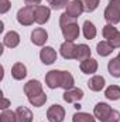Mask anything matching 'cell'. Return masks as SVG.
I'll use <instances>...</instances> for the list:
<instances>
[{
    "mask_svg": "<svg viewBox=\"0 0 120 122\" xmlns=\"http://www.w3.org/2000/svg\"><path fill=\"white\" fill-rule=\"evenodd\" d=\"M60 26H61L62 36H64L65 41H75L79 37V26H78L75 17H71L66 13L61 14Z\"/></svg>",
    "mask_w": 120,
    "mask_h": 122,
    "instance_id": "1",
    "label": "cell"
},
{
    "mask_svg": "<svg viewBox=\"0 0 120 122\" xmlns=\"http://www.w3.org/2000/svg\"><path fill=\"white\" fill-rule=\"evenodd\" d=\"M26 75H27V68H26V65L23 62H16L11 67V77L14 80L20 81V80L26 78Z\"/></svg>",
    "mask_w": 120,
    "mask_h": 122,
    "instance_id": "17",
    "label": "cell"
},
{
    "mask_svg": "<svg viewBox=\"0 0 120 122\" xmlns=\"http://www.w3.org/2000/svg\"><path fill=\"white\" fill-rule=\"evenodd\" d=\"M47 1H48V3H50V4H51V3H52V1H54V0H47Z\"/></svg>",
    "mask_w": 120,
    "mask_h": 122,
    "instance_id": "35",
    "label": "cell"
},
{
    "mask_svg": "<svg viewBox=\"0 0 120 122\" xmlns=\"http://www.w3.org/2000/svg\"><path fill=\"white\" fill-rule=\"evenodd\" d=\"M0 122H17V115L16 112L10 109H4L0 114Z\"/></svg>",
    "mask_w": 120,
    "mask_h": 122,
    "instance_id": "28",
    "label": "cell"
},
{
    "mask_svg": "<svg viewBox=\"0 0 120 122\" xmlns=\"http://www.w3.org/2000/svg\"><path fill=\"white\" fill-rule=\"evenodd\" d=\"M105 97L110 101H117L120 99V87L119 85H110L106 88L105 91Z\"/></svg>",
    "mask_w": 120,
    "mask_h": 122,
    "instance_id": "24",
    "label": "cell"
},
{
    "mask_svg": "<svg viewBox=\"0 0 120 122\" xmlns=\"http://www.w3.org/2000/svg\"><path fill=\"white\" fill-rule=\"evenodd\" d=\"M62 77H64V71H60V70H52V71L47 72V75H45L47 87L51 90L60 88L61 84H62Z\"/></svg>",
    "mask_w": 120,
    "mask_h": 122,
    "instance_id": "6",
    "label": "cell"
},
{
    "mask_svg": "<svg viewBox=\"0 0 120 122\" xmlns=\"http://www.w3.org/2000/svg\"><path fill=\"white\" fill-rule=\"evenodd\" d=\"M69 4V0H54L51 3V7L55 9V10H60V9H66V6Z\"/></svg>",
    "mask_w": 120,
    "mask_h": 122,
    "instance_id": "30",
    "label": "cell"
},
{
    "mask_svg": "<svg viewBox=\"0 0 120 122\" xmlns=\"http://www.w3.org/2000/svg\"><path fill=\"white\" fill-rule=\"evenodd\" d=\"M79 67H81V71L83 74H95L97 71V61L95 58H92V57H89L86 60L81 61Z\"/></svg>",
    "mask_w": 120,
    "mask_h": 122,
    "instance_id": "16",
    "label": "cell"
},
{
    "mask_svg": "<svg viewBox=\"0 0 120 122\" xmlns=\"http://www.w3.org/2000/svg\"><path fill=\"white\" fill-rule=\"evenodd\" d=\"M24 3L27 4V6H40V3H41V0H24Z\"/></svg>",
    "mask_w": 120,
    "mask_h": 122,
    "instance_id": "33",
    "label": "cell"
},
{
    "mask_svg": "<svg viewBox=\"0 0 120 122\" xmlns=\"http://www.w3.org/2000/svg\"><path fill=\"white\" fill-rule=\"evenodd\" d=\"M113 50H115V48H113L106 40L97 43V46H96V51H97V54L102 56V57H107V56H110V54L113 53Z\"/></svg>",
    "mask_w": 120,
    "mask_h": 122,
    "instance_id": "23",
    "label": "cell"
},
{
    "mask_svg": "<svg viewBox=\"0 0 120 122\" xmlns=\"http://www.w3.org/2000/svg\"><path fill=\"white\" fill-rule=\"evenodd\" d=\"M82 1V4H83V9H85V11H95L96 9H97V6H99V3H100V0H81Z\"/></svg>",
    "mask_w": 120,
    "mask_h": 122,
    "instance_id": "29",
    "label": "cell"
},
{
    "mask_svg": "<svg viewBox=\"0 0 120 122\" xmlns=\"http://www.w3.org/2000/svg\"><path fill=\"white\" fill-rule=\"evenodd\" d=\"M107 70L110 72L112 77L115 78H120V57H115L109 61L107 64Z\"/></svg>",
    "mask_w": 120,
    "mask_h": 122,
    "instance_id": "22",
    "label": "cell"
},
{
    "mask_svg": "<svg viewBox=\"0 0 120 122\" xmlns=\"http://www.w3.org/2000/svg\"><path fill=\"white\" fill-rule=\"evenodd\" d=\"M61 56L65 60H75V53H76V46L74 44V41H65L62 43L60 47Z\"/></svg>",
    "mask_w": 120,
    "mask_h": 122,
    "instance_id": "13",
    "label": "cell"
},
{
    "mask_svg": "<svg viewBox=\"0 0 120 122\" xmlns=\"http://www.w3.org/2000/svg\"><path fill=\"white\" fill-rule=\"evenodd\" d=\"M40 58H41V61L45 65H51V64H54L55 60H57V51L52 47H44L40 51Z\"/></svg>",
    "mask_w": 120,
    "mask_h": 122,
    "instance_id": "14",
    "label": "cell"
},
{
    "mask_svg": "<svg viewBox=\"0 0 120 122\" xmlns=\"http://www.w3.org/2000/svg\"><path fill=\"white\" fill-rule=\"evenodd\" d=\"M24 92H26L27 98H32V97L42 92V84L40 81H37V80H30L24 85Z\"/></svg>",
    "mask_w": 120,
    "mask_h": 122,
    "instance_id": "12",
    "label": "cell"
},
{
    "mask_svg": "<svg viewBox=\"0 0 120 122\" xmlns=\"http://www.w3.org/2000/svg\"><path fill=\"white\" fill-rule=\"evenodd\" d=\"M117 57H120V54H119V56H117Z\"/></svg>",
    "mask_w": 120,
    "mask_h": 122,
    "instance_id": "36",
    "label": "cell"
},
{
    "mask_svg": "<svg viewBox=\"0 0 120 122\" xmlns=\"http://www.w3.org/2000/svg\"><path fill=\"white\" fill-rule=\"evenodd\" d=\"M28 101H30V104L32 107L40 108V107H42V105L47 102V95H45L44 92H41V94H38V95H35V97H32V98H28Z\"/></svg>",
    "mask_w": 120,
    "mask_h": 122,
    "instance_id": "27",
    "label": "cell"
},
{
    "mask_svg": "<svg viewBox=\"0 0 120 122\" xmlns=\"http://www.w3.org/2000/svg\"><path fill=\"white\" fill-rule=\"evenodd\" d=\"M48 40V33L42 27H37L31 33V43L34 46H44Z\"/></svg>",
    "mask_w": 120,
    "mask_h": 122,
    "instance_id": "9",
    "label": "cell"
},
{
    "mask_svg": "<svg viewBox=\"0 0 120 122\" xmlns=\"http://www.w3.org/2000/svg\"><path fill=\"white\" fill-rule=\"evenodd\" d=\"M3 44L6 47H9V48H16L20 44V36H18V33L13 31V30L6 33V36L3 38Z\"/></svg>",
    "mask_w": 120,
    "mask_h": 122,
    "instance_id": "15",
    "label": "cell"
},
{
    "mask_svg": "<svg viewBox=\"0 0 120 122\" xmlns=\"http://www.w3.org/2000/svg\"><path fill=\"white\" fill-rule=\"evenodd\" d=\"M17 115V122H31L32 121V114L28 108L26 107H18L16 111Z\"/></svg>",
    "mask_w": 120,
    "mask_h": 122,
    "instance_id": "19",
    "label": "cell"
},
{
    "mask_svg": "<svg viewBox=\"0 0 120 122\" xmlns=\"http://www.w3.org/2000/svg\"><path fill=\"white\" fill-rule=\"evenodd\" d=\"M93 115L100 122H120V112L110 108L106 102H97L93 109Z\"/></svg>",
    "mask_w": 120,
    "mask_h": 122,
    "instance_id": "2",
    "label": "cell"
},
{
    "mask_svg": "<svg viewBox=\"0 0 120 122\" xmlns=\"http://www.w3.org/2000/svg\"><path fill=\"white\" fill-rule=\"evenodd\" d=\"M103 37L113 48H120V31L113 27V24H106L103 27Z\"/></svg>",
    "mask_w": 120,
    "mask_h": 122,
    "instance_id": "4",
    "label": "cell"
},
{
    "mask_svg": "<svg viewBox=\"0 0 120 122\" xmlns=\"http://www.w3.org/2000/svg\"><path fill=\"white\" fill-rule=\"evenodd\" d=\"M74 84H75V81H74L72 74H71V72H68V71H64V77H62V84H61V88H64V90L66 91V90L74 88Z\"/></svg>",
    "mask_w": 120,
    "mask_h": 122,
    "instance_id": "25",
    "label": "cell"
},
{
    "mask_svg": "<svg viewBox=\"0 0 120 122\" xmlns=\"http://www.w3.org/2000/svg\"><path fill=\"white\" fill-rule=\"evenodd\" d=\"M47 118L50 122H64L65 118V109L60 104H54L47 111Z\"/></svg>",
    "mask_w": 120,
    "mask_h": 122,
    "instance_id": "7",
    "label": "cell"
},
{
    "mask_svg": "<svg viewBox=\"0 0 120 122\" xmlns=\"http://www.w3.org/2000/svg\"><path fill=\"white\" fill-rule=\"evenodd\" d=\"M10 1L9 0H0V13L1 14H4V13H7V10L10 9Z\"/></svg>",
    "mask_w": 120,
    "mask_h": 122,
    "instance_id": "31",
    "label": "cell"
},
{
    "mask_svg": "<svg viewBox=\"0 0 120 122\" xmlns=\"http://www.w3.org/2000/svg\"><path fill=\"white\" fill-rule=\"evenodd\" d=\"M10 107V101L7 99V98H4V97H1V104H0V108H1V111H4V109H7Z\"/></svg>",
    "mask_w": 120,
    "mask_h": 122,
    "instance_id": "32",
    "label": "cell"
},
{
    "mask_svg": "<svg viewBox=\"0 0 120 122\" xmlns=\"http://www.w3.org/2000/svg\"><path fill=\"white\" fill-rule=\"evenodd\" d=\"M82 33H83V36H85V38L86 40H93L95 37H96V27H95V24L89 21V20H86L85 23H83V26H82Z\"/></svg>",
    "mask_w": 120,
    "mask_h": 122,
    "instance_id": "21",
    "label": "cell"
},
{
    "mask_svg": "<svg viewBox=\"0 0 120 122\" xmlns=\"http://www.w3.org/2000/svg\"><path fill=\"white\" fill-rule=\"evenodd\" d=\"M50 16H51V10L50 7L47 6H34V19H35V23L38 24H45L48 20H50Z\"/></svg>",
    "mask_w": 120,
    "mask_h": 122,
    "instance_id": "8",
    "label": "cell"
},
{
    "mask_svg": "<svg viewBox=\"0 0 120 122\" xmlns=\"http://www.w3.org/2000/svg\"><path fill=\"white\" fill-rule=\"evenodd\" d=\"M75 108H76V109H79V108H81V104H78V102H76V104H75Z\"/></svg>",
    "mask_w": 120,
    "mask_h": 122,
    "instance_id": "34",
    "label": "cell"
},
{
    "mask_svg": "<svg viewBox=\"0 0 120 122\" xmlns=\"http://www.w3.org/2000/svg\"><path fill=\"white\" fill-rule=\"evenodd\" d=\"M83 11H85V9H83L82 1H81V0H72V1H69V4L66 6V11H65V13H66L68 16H71V17L78 19Z\"/></svg>",
    "mask_w": 120,
    "mask_h": 122,
    "instance_id": "10",
    "label": "cell"
},
{
    "mask_svg": "<svg viewBox=\"0 0 120 122\" xmlns=\"http://www.w3.org/2000/svg\"><path fill=\"white\" fill-rule=\"evenodd\" d=\"M72 122H96L95 117H92L90 114L86 112H76L72 117Z\"/></svg>",
    "mask_w": 120,
    "mask_h": 122,
    "instance_id": "26",
    "label": "cell"
},
{
    "mask_svg": "<svg viewBox=\"0 0 120 122\" xmlns=\"http://www.w3.org/2000/svg\"><path fill=\"white\" fill-rule=\"evenodd\" d=\"M105 19L107 24L120 23V0H109V4L105 10Z\"/></svg>",
    "mask_w": 120,
    "mask_h": 122,
    "instance_id": "3",
    "label": "cell"
},
{
    "mask_svg": "<svg viewBox=\"0 0 120 122\" xmlns=\"http://www.w3.org/2000/svg\"><path fill=\"white\" fill-rule=\"evenodd\" d=\"M83 98V91L81 88H71V90H66L64 92V101L68 102V104H76L78 101H81Z\"/></svg>",
    "mask_w": 120,
    "mask_h": 122,
    "instance_id": "11",
    "label": "cell"
},
{
    "mask_svg": "<svg viewBox=\"0 0 120 122\" xmlns=\"http://www.w3.org/2000/svg\"><path fill=\"white\" fill-rule=\"evenodd\" d=\"M105 84H106V81H105V78L102 75H93L89 81H88L89 90L90 91H95V92L102 91V88L105 87Z\"/></svg>",
    "mask_w": 120,
    "mask_h": 122,
    "instance_id": "18",
    "label": "cell"
},
{
    "mask_svg": "<svg viewBox=\"0 0 120 122\" xmlns=\"http://www.w3.org/2000/svg\"><path fill=\"white\" fill-rule=\"evenodd\" d=\"M17 21L21 26H31L35 19H34V7L32 6H26L17 11Z\"/></svg>",
    "mask_w": 120,
    "mask_h": 122,
    "instance_id": "5",
    "label": "cell"
},
{
    "mask_svg": "<svg viewBox=\"0 0 120 122\" xmlns=\"http://www.w3.org/2000/svg\"><path fill=\"white\" fill-rule=\"evenodd\" d=\"M90 57V48L86 44H79L76 46V53H75V60L83 61Z\"/></svg>",
    "mask_w": 120,
    "mask_h": 122,
    "instance_id": "20",
    "label": "cell"
}]
</instances>
